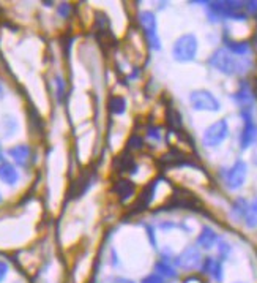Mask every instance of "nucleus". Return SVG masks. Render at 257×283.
<instances>
[{
    "instance_id": "1",
    "label": "nucleus",
    "mask_w": 257,
    "mask_h": 283,
    "mask_svg": "<svg viewBox=\"0 0 257 283\" xmlns=\"http://www.w3.org/2000/svg\"><path fill=\"white\" fill-rule=\"evenodd\" d=\"M208 64L213 68H216L218 72L229 75V76L243 73L248 68L246 62L241 60V57H235V55L227 49H218L213 52V55L208 59Z\"/></svg>"
},
{
    "instance_id": "2",
    "label": "nucleus",
    "mask_w": 257,
    "mask_h": 283,
    "mask_svg": "<svg viewBox=\"0 0 257 283\" xmlns=\"http://www.w3.org/2000/svg\"><path fill=\"white\" fill-rule=\"evenodd\" d=\"M197 52V38L191 34L181 35L172 48V55L177 62H191Z\"/></svg>"
},
{
    "instance_id": "3",
    "label": "nucleus",
    "mask_w": 257,
    "mask_h": 283,
    "mask_svg": "<svg viewBox=\"0 0 257 283\" xmlns=\"http://www.w3.org/2000/svg\"><path fill=\"white\" fill-rule=\"evenodd\" d=\"M139 22L144 35L147 38V43L152 49H161V40L156 34V19L152 11H142L139 15Z\"/></svg>"
},
{
    "instance_id": "4",
    "label": "nucleus",
    "mask_w": 257,
    "mask_h": 283,
    "mask_svg": "<svg viewBox=\"0 0 257 283\" xmlns=\"http://www.w3.org/2000/svg\"><path fill=\"white\" fill-rule=\"evenodd\" d=\"M227 136H229V125H227V122L224 119H221L208 127L204 133L202 141H204V146H207V147H216Z\"/></svg>"
},
{
    "instance_id": "5",
    "label": "nucleus",
    "mask_w": 257,
    "mask_h": 283,
    "mask_svg": "<svg viewBox=\"0 0 257 283\" xmlns=\"http://www.w3.org/2000/svg\"><path fill=\"white\" fill-rule=\"evenodd\" d=\"M190 102L196 111H219V102L208 90H194L190 95Z\"/></svg>"
},
{
    "instance_id": "6",
    "label": "nucleus",
    "mask_w": 257,
    "mask_h": 283,
    "mask_svg": "<svg viewBox=\"0 0 257 283\" xmlns=\"http://www.w3.org/2000/svg\"><path fill=\"white\" fill-rule=\"evenodd\" d=\"M246 173H248L246 163H245L243 160H237V162L226 171V176H224L226 185L229 187V188H232V190L240 188V187L245 183Z\"/></svg>"
},
{
    "instance_id": "7",
    "label": "nucleus",
    "mask_w": 257,
    "mask_h": 283,
    "mask_svg": "<svg viewBox=\"0 0 257 283\" xmlns=\"http://www.w3.org/2000/svg\"><path fill=\"white\" fill-rule=\"evenodd\" d=\"M241 117L245 119V127H243V130H241L240 146L241 149H248L254 143V139L257 138V125L252 120L251 109H241Z\"/></svg>"
},
{
    "instance_id": "8",
    "label": "nucleus",
    "mask_w": 257,
    "mask_h": 283,
    "mask_svg": "<svg viewBox=\"0 0 257 283\" xmlns=\"http://www.w3.org/2000/svg\"><path fill=\"white\" fill-rule=\"evenodd\" d=\"M202 261V257H201V251H199L196 247H188L185 248L180 257L175 260V263L181 267V269H188V271H191V269H196L199 264H201Z\"/></svg>"
},
{
    "instance_id": "9",
    "label": "nucleus",
    "mask_w": 257,
    "mask_h": 283,
    "mask_svg": "<svg viewBox=\"0 0 257 283\" xmlns=\"http://www.w3.org/2000/svg\"><path fill=\"white\" fill-rule=\"evenodd\" d=\"M156 183L158 182H152V183H149V185L144 188V192L140 193V196L137 198V201H136V204L133 206V212L131 214H139V212H142V210H145L147 207H149V204L152 203V200H153V196H155V190H156Z\"/></svg>"
},
{
    "instance_id": "10",
    "label": "nucleus",
    "mask_w": 257,
    "mask_h": 283,
    "mask_svg": "<svg viewBox=\"0 0 257 283\" xmlns=\"http://www.w3.org/2000/svg\"><path fill=\"white\" fill-rule=\"evenodd\" d=\"M199 204V201L194 198V195H191L187 190H177L174 198L170 200V206L172 207H196Z\"/></svg>"
},
{
    "instance_id": "11",
    "label": "nucleus",
    "mask_w": 257,
    "mask_h": 283,
    "mask_svg": "<svg viewBox=\"0 0 257 283\" xmlns=\"http://www.w3.org/2000/svg\"><path fill=\"white\" fill-rule=\"evenodd\" d=\"M216 240H218L216 233L213 231L211 228H208V226H205V228H202L201 234H199V237H197V244L201 245L202 248L208 250V248H211L213 245H215Z\"/></svg>"
},
{
    "instance_id": "12",
    "label": "nucleus",
    "mask_w": 257,
    "mask_h": 283,
    "mask_svg": "<svg viewBox=\"0 0 257 283\" xmlns=\"http://www.w3.org/2000/svg\"><path fill=\"white\" fill-rule=\"evenodd\" d=\"M202 269H204V271H205L207 274H210L215 280H218V281L223 278V266H221V263H219L218 260H215V258H207V260L204 261Z\"/></svg>"
},
{
    "instance_id": "13",
    "label": "nucleus",
    "mask_w": 257,
    "mask_h": 283,
    "mask_svg": "<svg viewBox=\"0 0 257 283\" xmlns=\"http://www.w3.org/2000/svg\"><path fill=\"white\" fill-rule=\"evenodd\" d=\"M114 192L120 196V200H128V198L133 196V193H134V183L130 182V180L122 179V180L116 182V185H114Z\"/></svg>"
},
{
    "instance_id": "14",
    "label": "nucleus",
    "mask_w": 257,
    "mask_h": 283,
    "mask_svg": "<svg viewBox=\"0 0 257 283\" xmlns=\"http://www.w3.org/2000/svg\"><path fill=\"white\" fill-rule=\"evenodd\" d=\"M234 98L237 100V103L241 106V109H251V103H252V93L249 90L248 86H241L240 90L234 95Z\"/></svg>"
},
{
    "instance_id": "15",
    "label": "nucleus",
    "mask_w": 257,
    "mask_h": 283,
    "mask_svg": "<svg viewBox=\"0 0 257 283\" xmlns=\"http://www.w3.org/2000/svg\"><path fill=\"white\" fill-rule=\"evenodd\" d=\"M0 179H2L5 183L13 185V183H16V180H18V173L14 171V168L11 165L4 163V165H0Z\"/></svg>"
},
{
    "instance_id": "16",
    "label": "nucleus",
    "mask_w": 257,
    "mask_h": 283,
    "mask_svg": "<svg viewBox=\"0 0 257 283\" xmlns=\"http://www.w3.org/2000/svg\"><path fill=\"white\" fill-rule=\"evenodd\" d=\"M245 223L248 228H255L257 226V198L248 204L246 214H245Z\"/></svg>"
},
{
    "instance_id": "17",
    "label": "nucleus",
    "mask_w": 257,
    "mask_h": 283,
    "mask_svg": "<svg viewBox=\"0 0 257 283\" xmlns=\"http://www.w3.org/2000/svg\"><path fill=\"white\" fill-rule=\"evenodd\" d=\"M109 111L112 114H123L125 109H126V102L123 97H119V95H114L109 98Z\"/></svg>"
},
{
    "instance_id": "18",
    "label": "nucleus",
    "mask_w": 257,
    "mask_h": 283,
    "mask_svg": "<svg viewBox=\"0 0 257 283\" xmlns=\"http://www.w3.org/2000/svg\"><path fill=\"white\" fill-rule=\"evenodd\" d=\"M248 201L245 198H238V200L232 204V217L235 220H240V218H245V214H246V209H248Z\"/></svg>"
},
{
    "instance_id": "19",
    "label": "nucleus",
    "mask_w": 257,
    "mask_h": 283,
    "mask_svg": "<svg viewBox=\"0 0 257 283\" xmlns=\"http://www.w3.org/2000/svg\"><path fill=\"white\" fill-rule=\"evenodd\" d=\"M10 155L11 157L16 160L19 165H25L27 159H28V155H30V150H28L27 146H18V147H14L10 150Z\"/></svg>"
},
{
    "instance_id": "20",
    "label": "nucleus",
    "mask_w": 257,
    "mask_h": 283,
    "mask_svg": "<svg viewBox=\"0 0 257 283\" xmlns=\"http://www.w3.org/2000/svg\"><path fill=\"white\" fill-rule=\"evenodd\" d=\"M227 48L231 49L232 54H237V55H246L251 49L246 41H241V43H238V41H229Z\"/></svg>"
},
{
    "instance_id": "21",
    "label": "nucleus",
    "mask_w": 257,
    "mask_h": 283,
    "mask_svg": "<svg viewBox=\"0 0 257 283\" xmlns=\"http://www.w3.org/2000/svg\"><path fill=\"white\" fill-rule=\"evenodd\" d=\"M156 271H158V275H161V277H170V278L177 277V274H175V271H174V267L170 266L167 261L156 263Z\"/></svg>"
},
{
    "instance_id": "22",
    "label": "nucleus",
    "mask_w": 257,
    "mask_h": 283,
    "mask_svg": "<svg viewBox=\"0 0 257 283\" xmlns=\"http://www.w3.org/2000/svg\"><path fill=\"white\" fill-rule=\"evenodd\" d=\"M142 139H140V136H137V135H131V138L128 139V143H126V150H137V149H140L142 147Z\"/></svg>"
},
{
    "instance_id": "23",
    "label": "nucleus",
    "mask_w": 257,
    "mask_h": 283,
    "mask_svg": "<svg viewBox=\"0 0 257 283\" xmlns=\"http://www.w3.org/2000/svg\"><path fill=\"white\" fill-rule=\"evenodd\" d=\"M142 283H164V280L158 274H152V275H149V277H145L144 280H142Z\"/></svg>"
},
{
    "instance_id": "24",
    "label": "nucleus",
    "mask_w": 257,
    "mask_h": 283,
    "mask_svg": "<svg viewBox=\"0 0 257 283\" xmlns=\"http://www.w3.org/2000/svg\"><path fill=\"white\" fill-rule=\"evenodd\" d=\"M149 136L156 139V141H160L161 139V133H160V129H150L149 130Z\"/></svg>"
},
{
    "instance_id": "25",
    "label": "nucleus",
    "mask_w": 257,
    "mask_h": 283,
    "mask_svg": "<svg viewBox=\"0 0 257 283\" xmlns=\"http://www.w3.org/2000/svg\"><path fill=\"white\" fill-rule=\"evenodd\" d=\"M7 271H8L7 264H5V263H2V261H0V281H2V280H4V277L7 275Z\"/></svg>"
},
{
    "instance_id": "26",
    "label": "nucleus",
    "mask_w": 257,
    "mask_h": 283,
    "mask_svg": "<svg viewBox=\"0 0 257 283\" xmlns=\"http://www.w3.org/2000/svg\"><path fill=\"white\" fill-rule=\"evenodd\" d=\"M229 251H231L229 245H227V244H224V242H221V248H219V253L223 255V257H226V255L229 253Z\"/></svg>"
},
{
    "instance_id": "27",
    "label": "nucleus",
    "mask_w": 257,
    "mask_h": 283,
    "mask_svg": "<svg viewBox=\"0 0 257 283\" xmlns=\"http://www.w3.org/2000/svg\"><path fill=\"white\" fill-rule=\"evenodd\" d=\"M112 283H134L133 280L130 278H123V277H117V278H114Z\"/></svg>"
},
{
    "instance_id": "28",
    "label": "nucleus",
    "mask_w": 257,
    "mask_h": 283,
    "mask_svg": "<svg viewBox=\"0 0 257 283\" xmlns=\"http://www.w3.org/2000/svg\"><path fill=\"white\" fill-rule=\"evenodd\" d=\"M68 10H69L68 5H62V7L59 8V11H60V15H62V16H66V15H68Z\"/></svg>"
},
{
    "instance_id": "29",
    "label": "nucleus",
    "mask_w": 257,
    "mask_h": 283,
    "mask_svg": "<svg viewBox=\"0 0 257 283\" xmlns=\"http://www.w3.org/2000/svg\"><path fill=\"white\" fill-rule=\"evenodd\" d=\"M252 160H254V163L257 165V146H255V149H254V153H252Z\"/></svg>"
},
{
    "instance_id": "30",
    "label": "nucleus",
    "mask_w": 257,
    "mask_h": 283,
    "mask_svg": "<svg viewBox=\"0 0 257 283\" xmlns=\"http://www.w3.org/2000/svg\"><path fill=\"white\" fill-rule=\"evenodd\" d=\"M0 201H2V196H0Z\"/></svg>"
}]
</instances>
